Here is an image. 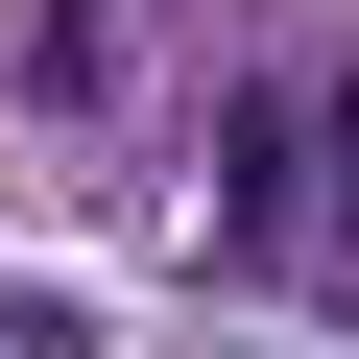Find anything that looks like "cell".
Segmentation results:
<instances>
[{"instance_id":"1","label":"cell","mask_w":359,"mask_h":359,"mask_svg":"<svg viewBox=\"0 0 359 359\" xmlns=\"http://www.w3.org/2000/svg\"><path fill=\"white\" fill-rule=\"evenodd\" d=\"M311 168H335V96H240V144H216V264H311Z\"/></svg>"},{"instance_id":"2","label":"cell","mask_w":359,"mask_h":359,"mask_svg":"<svg viewBox=\"0 0 359 359\" xmlns=\"http://www.w3.org/2000/svg\"><path fill=\"white\" fill-rule=\"evenodd\" d=\"M144 0H0V120H120Z\"/></svg>"},{"instance_id":"3","label":"cell","mask_w":359,"mask_h":359,"mask_svg":"<svg viewBox=\"0 0 359 359\" xmlns=\"http://www.w3.org/2000/svg\"><path fill=\"white\" fill-rule=\"evenodd\" d=\"M335 216H359V96H335Z\"/></svg>"}]
</instances>
